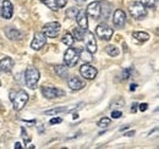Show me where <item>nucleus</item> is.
Returning <instances> with one entry per match:
<instances>
[{"label": "nucleus", "instance_id": "1", "mask_svg": "<svg viewBox=\"0 0 159 149\" xmlns=\"http://www.w3.org/2000/svg\"><path fill=\"white\" fill-rule=\"evenodd\" d=\"M38 81H39V71L31 66L26 70L25 72V82H26V86L30 88V89H36L37 84H38Z\"/></svg>", "mask_w": 159, "mask_h": 149}, {"label": "nucleus", "instance_id": "2", "mask_svg": "<svg viewBox=\"0 0 159 149\" xmlns=\"http://www.w3.org/2000/svg\"><path fill=\"white\" fill-rule=\"evenodd\" d=\"M10 99L12 100L14 109L16 111H20V110L23 109V106L26 105V103L28 102V94L26 93L25 91H19L17 93L11 92L10 93Z\"/></svg>", "mask_w": 159, "mask_h": 149}, {"label": "nucleus", "instance_id": "3", "mask_svg": "<svg viewBox=\"0 0 159 149\" xmlns=\"http://www.w3.org/2000/svg\"><path fill=\"white\" fill-rule=\"evenodd\" d=\"M80 60L79 52L76 48H67V50L65 52L64 54V64L67 66V67H74L75 65H77Z\"/></svg>", "mask_w": 159, "mask_h": 149}, {"label": "nucleus", "instance_id": "4", "mask_svg": "<svg viewBox=\"0 0 159 149\" xmlns=\"http://www.w3.org/2000/svg\"><path fill=\"white\" fill-rule=\"evenodd\" d=\"M129 11L132 15V17H135L136 20H143L147 16V9L139 1H136L132 5H130Z\"/></svg>", "mask_w": 159, "mask_h": 149}, {"label": "nucleus", "instance_id": "5", "mask_svg": "<svg viewBox=\"0 0 159 149\" xmlns=\"http://www.w3.org/2000/svg\"><path fill=\"white\" fill-rule=\"evenodd\" d=\"M114 34V31L113 28H110L107 23H99L96 28V36L99 38V39H103V40H110L111 37Z\"/></svg>", "mask_w": 159, "mask_h": 149}, {"label": "nucleus", "instance_id": "6", "mask_svg": "<svg viewBox=\"0 0 159 149\" xmlns=\"http://www.w3.org/2000/svg\"><path fill=\"white\" fill-rule=\"evenodd\" d=\"M43 33L49 38H55L58 37L60 33V23L59 22H49L47 25L43 26Z\"/></svg>", "mask_w": 159, "mask_h": 149}, {"label": "nucleus", "instance_id": "7", "mask_svg": "<svg viewBox=\"0 0 159 149\" xmlns=\"http://www.w3.org/2000/svg\"><path fill=\"white\" fill-rule=\"evenodd\" d=\"M86 14L89 15L93 20H99L102 16V2L100 1H93L87 6Z\"/></svg>", "mask_w": 159, "mask_h": 149}, {"label": "nucleus", "instance_id": "8", "mask_svg": "<svg viewBox=\"0 0 159 149\" xmlns=\"http://www.w3.org/2000/svg\"><path fill=\"white\" fill-rule=\"evenodd\" d=\"M80 74L86 79H94L97 77V74H98V70L94 66L89 65V64H83L80 67Z\"/></svg>", "mask_w": 159, "mask_h": 149}, {"label": "nucleus", "instance_id": "9", "mask_svg": "<svg viewBox=\"0 0 159 149\" xmlns=\"http://www.w3.org/2000/svg\"><path fill=\"white\" fill-rule=\"evenodd\" d=\"M83 39H84L86 49H87L89 53L94 54V53L97 52V42H96L94 34L87 29V31H86V34H84V37H83Z\"/></svg>", "mask_w": 159, "mask_h": 149}, {"label": "nucleus", "instance_id": "10", "mask_svg": "<svg viewBox=\"0 0 159 149\" xmlns=\"http://www.w3.org/2000/svg\"><path fill=\"white\" fill-rule=\"evenodd\" d=\"M40 91H42V94H43L47 99L59 98V97L65 94L64 91H61L59 88H55V87H45V86H43V87L40 88Z\"/></svg>", "mask_w": 159, "mask_h": 149}, {"label": "nucleus", "instance_id": "11", "mask_svg": "<svg viewBox=\"0 0 159 149\" xmlns=\"http://www.w3.org/2000/svg\"><path fill=\"white\" fill-rule=\"evenodd\" d=\"M47 36L43 33V32H37L34 34V37L32 39V43H31V48L33 50H39L44 47V44L47 43Z\"/></svg>", "mask_w": 159, "mask_h": 149}, {"label": "nucleus", "instance_id": "12", "mask_svg": "<svg viewBox=\"0 0 159 149\" xmlns=\"http://www.w3.org/2000/svg\"><path fill=\"white\" fill-rule=\"evenodd\" d=\"M113 23L118 28L124 27L125 23H126V14H125V11H122L121 9L115 10L114 11V15H113Z\"/></svg>", "mask_w": 159, "mask_h": 149}, {"label": "nucleus", "instance_id": "13", "mask_svg": "<svg viewBox=\"0 0 159 149\" xmlns=\"http://www.w3.org/2000/svg\"><path fill=\"white\" fill-rule=\"evenodd\" d=\"M0 14H1V16L5 20H10L12 17L14 6H12V4H11L10 0H4V1H2L1 9H0Z\"/></svg>", "mask_w": 159, "mask_h": 149}, {"label": "nucleus", "instance_id": "14", "mask_svg": "<svg viewBox=\"0 0 159 149\" xmlns=\"http://www.w3.org/2000/svg\"><path fill=\"white\" fill-rule=\"evenodd\" d=\"M67 84H69V87H70L72 91H80V89H82L83 87H86L84 81H82L77 76L70 77V78L67 79Z\"/></svg>", "mask_w": 159, "mask_h": 149}, {"label": "nucleus", "instance_id": "15", "mask_svg": "<svg viewBox=\"0 0 159 149\" xmlns=\"http://www.w3.org/2000/svg\"><path fill=\"white\" fill-rule=\"evenodd\" d=\"M12 67H14V60L10 56L2 57L0 60V72L7 74V72H10L12 70Z\"/></svg>", "mask_w": 159, "mask_h": 149}, {"label": "nucleus", "instance_id": "16", "mask_svg": "<svg viewBox=\"0 0 159 149\" xmlns=\"http://www.w3.org/2000/svg\"><path fill=\"white\" fill-rule=\"evenodd\" d=\"M75 19H76V22H77L79 27L84 28V29L88 28V19H87V14H86L84 10H79V12H77Z\"/></svg>", "mask_w": 159, "mask_h": 149}, {"label": "nucleus", "instance_id": "17", "mask_svg": "<svg viewBox=\"0 0 159 149\" xmlns=\"http://www.w3.org/2000/svg\"><path fill=\"white\" fill-rule=\"evenodd\" d=\"M5 34L10 40H19L22 38V33L20 31L16 29V28H12V27H6L5 28Z\"/></svg>", "mask_w": 159, "mask_h": 149}, {"label": "nucleus", "instance_id": "18", "mask_svg": "<svg viewBox=\"0 0 159 149\" xmlns=\"http://www.w3.org/2000/svg\"><path fill=\"white\" fill-rule=\"evenodd\" d=\"M54 71H55V74L61 78H66L69 76V69L66 65H57L54 67Z\"/></svg>", "mask_w": 159, "mask_h": 149}, {"label": "nucleus", "instance_id": "19", "mask_svg": "<svg viewBox=\"0 0 159 149\" xmlns=\"http://www.w3.org/2000/svg\"><path fill=\"white\" fill-rule=\"evenodd\" d=\"M86 31H87V29H84V28L75 27V28L72 29V37H74V39H76V40H82L83 37H84V34H86Z\"/></svg>", "mask_w": 159, "mask_h": 149}, {"label": "nucleus", "instance_id": "20", "mask_svg": "<svg viewBox=\"0 0 159 149\" xmlns=\"http://www.w3.org/2000/svg\"><path fill=\"white\" fill-rule=\"evenodd\" d=\"M132 37L135 38L136 40L143 43V42H147V40L149 39V34H148L147 32H134V33H132Z\"/></svg>", "mask_w": 159, "mask_h": 149}, {"label": "nucleus", "instance_id": "21", "mask_svg": "<svg viewBox=\"0 0 159 149\" xmlns=\"http://www.w3.org/2000/svg\"><path fill=\"white\" fill-rule=\"evenodd\" d=\"M61 42H62L65 45H67V47H72V44H74L75 39H74V37H72V34H71V33L65 32V33H64V36H62V38H61Z\"/></svg>", "mask_w": 159, "mask_h": 149}, {"label": "nucleus", "instance_id": "22", "mask_svg": "<svg viewBox=\"0 0 159 149\" xmlns=\"http://www.w3.org/2000/svg\"><path fill=\"white\" fill-rule=\"evenodd\" d=\"M80 59H82L84 62H91L92 60H93V56H92V53H89L87 49H83V50H81L80 52Z\"/></svg>", "mask_w": 159, "mask_h": 149}, {"label": "nucleus", "instance_id": "23", "mask_svg": "<svg viewBox=\"0 0 159 149\" xmlns=\"http://www.w3.org/2000/svg\"><path fill=\"white\" fill-rule=\"evenodd\" d=\"M105 52L110 56H118L120 53L119 49L115 45H108V47H105Z\"/></svg>", "mask_w": 159, "mask_h": 149}, {"label": "nucleus", "instance_id": "24", "mask_svg": "<svg viewBox=\"0 0 159 149\" xmlns=\"http://www.w3.org/2000/svg\"><path fill=\"white\" fill-rule=\"evenodd\" d=\"M144 7H148V9H154L157 6V2L158 0H141L139 1Z\"/></svg>", "mask_w": 159, "mask_h": 149}, {"label": "nucleus", "instance_id": "25", "mask_svg": "<svg viewBox=\"0 0 159 149\" xmlns=\"http://www.w3.org/2000/svg\"><path fill=\"white\" fill-rule=\"evenodd\" d=\"M110 122H111V120L109 117H102L99 121H98V127H100V129H107V127L110 126Z\"/></svg>", "mask_w": 159, "mask_h": 149}, {"label": "nucleus", "instance_id": "26", "mask_svg": "<svg viewBox=\"0 0 159 149\" xmlns=\"http://www.w3.org/2000/svg\"><path fill=\"white\" fill-rule=\"evenodd\" d=\"M45 6H48L50 10H53V11H55V10H58V6H57V2H55V0H40Z\"/></svg>", "mask_w": 159, "mask_h": 149}, {"label": "nucleus", "instance_id": "27", "mask_svg": "<svg viewBox=\"0 0 159 149\" xmlns=\"http://www.w3.org/2000/svg\"><path fill=\"white\" fill-rule=\"evenodd\" d=\"M67 109H65V106L62 108H55V109H52V110H47L44 111L45 115H57V114H60V112H66Z\"/></svg>", "mask_w": 159, "mask_h": 149}, {"label": "nucleus", "instance_id": "28", "mask_svg": "<svg viewBox=\"0 0 159 149\" xmlns=\"http://www.w3.org/2000/svg\"><path fill=\"white\" fill-rule=\"evenodd\" d=\"M79 12V9L77 7H70L67 11H66V17L67 19H75L76 15Z\"/></svg>", "mask_w": 159, "mask_h": 149}, {"label": "nucleus", "instance_id": "29", "mask_svg": "<svg viewBox=\"0 0 159 149\" xmlns=\"http://www.w3.org/2000/svg\"><path fill=\"white\" fill-rule=\"evenodd\" d=\"M132 71H134V69L132 67H127V69H125L124 71H122V79H127V78H130V76L132 74Z\"/></svg>", "mask_w": 159, "mask_h": 149}, {"label": "nucleus", "instance_id": "30", "mask_svg": "<svg viewBox=\"0 0 159 149\" xmlns=\"http://www.w3.org/2000/svg\"><path fill=\"white\" fill-rule=\"evenodd\" d=\"M21 136H22V138L25 139V142H30V141H31V138L28 137V134H27V132L25 131V129H23V127L21 129Z\"/></svg>", "mask_w": 159, "mask_h": 149}, {"label": "nucleus", "instance_id": "31", "mask_svg": "<svg viewBox=\"0 0 159 149\" xmlns=\"http://www.w3.org/2000/svg\"><path fill=\"white\" fill-rule=\"evenodd\" d=\"M55 2H57L58 9H61V7H64L67 4V0H55Z\"/></svg>", "mask_w": 159, "mask_h": 149}, {"label": "nucleus", "instance_id": "32", "mask_svg": "<svg viewBox=\"0 0 159 149\" xmlns=\"http://www.w3.org/2000/svg\"><path fill=\"white\" fill-rule=\"evenodd\" d=\"M139 109L142 112L146 111V110L148 109V104H147V103H142V104H139Z\"/></svg>", "mask_w": 159, "mask_h": 149}, {"label": "nucleus", "instance_id": "33", "mask_svg": "<svg viewBox=\"0 0 159 149\" xmlns=\"http://www.w3.org/2000/svg\"><path fill=\"white\" fill-rule=\"evenodd\" d=\"M61 121H62V120H61L60 117H53V119L50 120V124H52V125H55V124H60Z\"/></svg>", "mask_w": 159, "mask_h": 149}, {"label": "nucleus", "instance_id": "34", "mask_svg": "<svg viewBox=\"0 0 159 149\" xmlns=\"http://www.w3.org/2000/svg\"><path fill=\"white\" fill-rule=\"evenodd\" d=\"M121 111H113L111 112V117L113 119H119V117H121Z\"/></svg>", "mask_w": 159, "mask_h": 149}, {"label": "nucleus", "instance_id": "35", "mask_svg": "<svg viewBox=\"0 0 159 149\" xmlns=\"http://www.w3.org/2000/svg\"><path fill=\"white\" fill-rule=\"evenodd\" d=\"M136 111H137V104L134 103L132 104V108H131V112H136Z\"/></svg>", "mask_w": 159, "mask_h": 149}, {"label": "nucleus", "instance_id": "36", "mask_svg": "<svg viewBox=\"0 0 159 149\" xmlns=\"http://www.w3.org/2000/svg\"><path fill=\"white\" fill-rule=\"evenodd\" d=\"M136 88H137V84H135V83H132L131 86H130V91L132 92V91H136Z\"/></svg>", "mask_w": 159, "mask_h": 149}, {"label": "nucleus", "instance_id": "37", "mask_svg": "<svg viewBox=\"0 0 159 149\" xmlns=\"http://www.w3.org/2000/svg\"><path fill=\"white\" fill-rule=\"evenodd\" d=\"M134 134H135V131H130V132H127L125 136H127V137H132Z\"/></svg>", "mask_w": 159, "mask_h": 149}, {"label": "nucleus", "instance_id": "38", "mask_svg": "<svg viewBox=\"0 0 159 149\" xmlns=\"http://www.w3.org/2000/svg\"><path fill=\"white\" fill-rule=\"evenodd\" d=\"M21 149L22 148V146H21V143H19V142H17V143H15V149Z\"/></svg>", "mask_w": 159, "mask_h": 149}, {"label": "nucleus", "instance_id": "39", "mask_svg": "<svg viewBox=\"0 0 159 149\" xmlns=\"http://www.w3.org/2000/svg\"><path fill=\"white\" fill-rule=\"evenodd\" d=\"M127 129H129V126H124V127H121V129H120V131H124V130H127Z\"/></svg>", "mask_w": 159, "mask_h": 149}, {"label": "nucleus", "instance_id": "40", "mask_svg": "<svg viewBox=\"0 0 159 149\" xmlns=\"http://www.w3.org/2000/svg\"><path fill=\"white\" fill-rule=\"evenodd\" d=\"M72 117H74V119H77V117H79V115H77V114H74V116H72Z\"/></svg>", "mask_w": 159, "mask_h": 149}, {"label": "nucleus", "instance_id": "41", "mask_svg": "<svg viewBox=\"0 0 159 149\" xmlns=\"http://www.w3.org/2000/svg\"><path fill=\"white\" fill-rule=\"evenodd\" d=\"M75 1H77V2H83V1H86V0H75Z\"/></svg>", "mask_w": 159, "mask_h": 149}, {"label": "nucleus", "instance_id": "42", "mask_svg": "<svg viewBox=\"0 0 159 149\" xmlns=\"http://www.w3.org/2000/svg\"><path fill=\"white\" fill-rule=\"evenodd\" d=\"M0 86H1V81H0Z\"/></svg>", "mask_w": 159, "mask_h": 149}]
</instances>
